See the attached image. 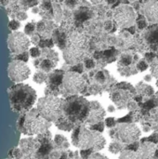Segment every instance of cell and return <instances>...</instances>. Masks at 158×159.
Segmentation results:
<instances>
[{
  "label": "cell",
  "mask_w": 158,
  "mask_h": 159,
  "mask_svg": "<svg viewBox=\"0 0 158 159\" xmlns=\"http://www.w3.org/2000/svg\"><path fill=\"white\" fill-rule=\"evenodd\" d=\"M88 47V38L80 33H73L67 37L63 57L69 64L79 63L86 56Z\"/></svg>",
  "instance_id": "277c9868"
},
{
  "label": "cell",
  "mask_w": 158,
  "mask_h": 159,
  "mask_svg": "<svg viewBox=\"0 0 158 159\" xmlns=\"http://www.w3.org/2000/svg\"><path fill=\"white\" fill-rule=\"evenodd\" d=\"M19 148L21 151L22 159H48L54 151V143L50 132L47 131L35 138L21 139Z\"/></svg>",
  "instance_id": "6da1fadb"
},
{
  "label": "cell",
  "mask_w": 158,
  "mask_h": 159,
  "mask_svg": "<svg viewBox=\"0 0 158 159\" xmlns=\"http://www.w3.org/2000/svg\"><path fill=\"white\" fill-rule=\"evenodd\" d=\"M88 17H89L88 13L86 10H83V9H80V10L76 13V15H75L76 20H79V21H84V20H86L87 19H88Z\"/></svg>",
  "instance_id": "d4e9b609"
},
{
  "label": "cell",
  "mask_w": 158,
  "mask_h": 159,
  "mask_svg": "<svg viewBox=\"0 0 158 159\" xmlns=\"http://www.w3.org/2000/svg\"><path fill=\"white\" fill-rule=\"evenodd\" d=\"M39 47L41 48H51L53 46V41L52 40H42L39 42Z\"/></svg>",
  "instance_id": "4dcf8cb0"
},
{
  "label": "cell",
  "mask_w": 158,
  "mask_h": 159,
  "mask_svg": "<svg viewBox=\"0 0 158 159\" xmlns=\"http://www.w3.org/2000/svg\"><path fill=\"white\" fill-rule=\"evenodd\" d=\"M131 60H132V58H131L130 55L125 54V55H122L121 60H120V62H121L122 65L128 66V65H129V64L131 63Z\"/></svg>",
  "instance_id": "484cf974"
},
{
  "label": "cell",
  "mask_w": 158,
  "mask_h": 159,
  "mask_svg": "<svg viewBox=\"0 0 158 159\" xmlns=\"http://www.w3.org/2000/svg\"><path fill=\"white\" fill-rule=\"evenodd\" d=\"M146 39L150 45L154 47H158V28H154L150 30L146 34Z\"/></svg>",
  "instance_id": "ac0fdd59"
},
{
  "label": "cell",
  "mask_w": 158,
  "mask_h": 159,
  "mask_svg": "<svg viewBox=\"0 0 158 159\" xmlns=\"http://www.w3.org/2000/svg\"><path fill=\"white\" fill-rule=\"evenodd\" d=\"M83 68L82 65H75L72 68V72H75V73H82Z\"/></svg>",
  "instance_id": "7bdbcfd3"
},
{
  "label": "cell",
  "mask_w": 158,
  "mask_h": 159,
  "mask_svg": "<svg viewBox=\"0 0 158 159\" xmlns=\"http://www.w3.org/2000/svg\"><path fill=\"white\" fill-rule=\"evenodd\" d=\"M8 27H9L10 30L16 31V30H18V29L20 27V21H18V20H12L9 21V23H8Z\"/></svg>",
  "instance_id": "f1b7e54d"
},
{
  "label": "cell",
  "mask_w": 158,
  "mask_h": 159,
  "mask_svg": "<svg viewBox=\"0 0 158 159\" xmlns=\"http://www.w3.org/2000/svg\"><path fill=\"white\" fill-rule=\"evenodd\" d=\"M63 87L71 94L80 92L85 86V80L83 77L75 72L66 73L63 77Z\"/></svg>",
  "instance_id": "8fae6325"
},
{
  "label": "cell",
  "mask_w": 158,
  "mask_h": 159,
  "mask_svg": "<svg viewBox=\"0 0 158 159\" xmlns=\"http://www.w3.org/2000/svg\"><path fill=\"white\" fill-rule=\"evenodd\" d=\"M108 110H109V112H114L115 109V107H114V106H109Z\"/></svg>",
  "instance_id": "816d5d0a"
},
{
  "label": "cell",
  "mask_w": 158,
  "mask_h": 159,
  "mask_svg": "<svg viewBox=\"0 0 158 159\" xmlns=\"http://www.w3.org/2000/svg\"><path fill=\"white\" fill-rule=\"evenodd\" d=\"M47 80V75L43 71H38L34 75V81L37 84H42Z\"/></svg>",
  "instance_id": "ffe728a7"
},
{
  "label": "cell",
  "mask_w": 158,
  "mask_h": 159,
  "mask_svg": "<svg viewBox=\"0 0 158 159\" xmlns=\"http://www.w3.org/2000/svg\"><path fill=\"white\" fill-rule=\"evenodd\" d=\"M50 127V122L46 120L36 109H31L23 114H20L18 121V129L25 135H40L47 131Z\"/></svg>",
  "instance_id": "3957f363"
},
{
  "label": "cell",
  "mask_w": 158,
  "mask_h": 159,
  "mask_svg": "<svg viewBox=\"0 0 158 159\" xmlns=\"http://www.w3.org/2000/svg\"><path fill=\"white\" fill-rule=\"evenodd\" d=\"M54 144L58 147L61 148H68L69 147V143H67V140L65 137L61 136V135H56L55 139H54Z\"/></svg>",
  "instance_id": "d6986e66"
},
{
  "label": "cell",
  "mask_w": 158,
  "mask_h": 159,
  "mask_svg": "<svg viewBox=\"0 0 158 159\" xmlns=\"http://www.w3.org/2000/svg\"><path fill=\"white\" fill-rule=\"evenodd\" d=\"M8 98L12 112L23 114L32 109L36 101V93L28 85L19 83L8 89Z\"/></svg>",
  "instance_id": "7a4b0ae2"
},
{
  "label": "cell",
  "mask_w": 158,
  "mask_h": 159,
  "mask_svg": "<svg viewBox=\"0 0 158 159\" xmlns=\"http://www.w3.org/2000/svg\"><path fill=\"white\" fill-rule=\"evenodd\" d=\"M107 2H108L109 4H114V3L115 2V0H107Z\"/></svg>",
  "instance_id": "9f6ffc18"
},
{
  "label": "cell",
  "mask_w": 158,
  "mask_h": 159,
  "mask_svg": "<svg viewBox=\"0 0 158 159\" xmlns=\"http://www.w3.org/2000/svg\"><path fill=\"white\" fill-rule=\"evenodd\" d=\"M154 57H155V54H153V53H148V54H146V58L148 59V61H153Z\"/></svg>",
  "instance_id": "c3c4849f"
},
{
  "label": "cell",
  "mask_w": 158,
  "mask_h": 159,
  "mask_svg": "<svg viewBox=\"0 0 158 159\" xmlns=\"http://www.w3.org/2000/svg\"><path fill=\"white\" fill-rule=\"evenodd\" d=\"M7 46L12 54H20L27 51L30 47V40L25 34L14 32L8 35Z\"/></svg>",
  "instance_id": "52a82bcc"
},
{
  "label": "cell",
  "mask_w": 158,
  "mask_h": 159,
  "mask_svg": "<svg viewBox=\"0 0 158 159\" xmlns=\"http://www.w3.org/2000/svg\"><path fill=\"white\" fill-rule=\"evenodd\" d=\"M105 124H106V126H107L108 128H113V127H115V118H113V117H109V118H107V119L105 120Z\"/></svg>",
  "instance_id": "836d02e7"
},
{
  "label": "cell",
  "mask_w": 158,
  "mask_h": 159,
  "mask_svg": "<svg viewBox=\"0 0 158 159\" xmlns=\"http://www.w3.org/2000/svg\"><path fill=\"white\" fill-rule=\"evenodd\" d=\"M1 6H7L8 4V0H0Z\"/></svg>",
  "instance_id": "f907efd6"
},
{
  "label": "cell",
  "mask_w": 158,
  "mask_h": 159,
  "mask_svg": "<svg viewBox=\"0 0 158 159\" xmlns=\"http://www.w3.org/2000/svg\"><path fill=\"white\" fill-rule=\"evenodd\" d=\"M115 132H116V137L118 138V140L128 144L137 142V140L141 136L140 129L136 125L129 124V123H124L120 125L116 129Z\"/></svg>",
  "instance_id": "ba28073f"
},
{
  "label": "cell",
  "mask_w": 158,
  "mask_h": 159,
  "mask_svg": "<svg viewBox=\"0 0 158 159\" xmlns=\"http://www.w3.org/2000/svg\"><path fill=\"white\" fill-rule=\"evenodd\" d=\"M113 55V51L112 50H107V51H105L104 52V56H106V57H110V56H112Z\"/></svg>",
  "instance_id": "681fc988"
},
{
  "label": "cell",
  "mask_w": 158,
  "mask_h": 159,
  "mask_svg": "<svg viewBox=\"0 0 158 159\" xmlns=\"http://www.w3.org/2000/svg\"><path fill=\"white\" fill-rule=\"evenodd\" d=\"M135 12L129 6H121L117 7L114 14V19L118 26L128 27L131 25L135 20Z\"/></svg>",
  "instance_id": "7c38bea8"
},
{
  "label": "cell",
  "mask_w": 158,
  "mask_h": 159,
  "mask_svg": "<svg viewBox=\"0 0 158 159\" xmlns=\"http://www.w3.org/2000/svg\"><path fill=\"white\" fill-rule=\"evenodd\" d=\"M32 42L33 43H34V44H39V37L37 36V35H33V37H32Z\"/></svg>",
  "instance_id": "7dc6e473"
},
{
  "label": "cell",
  "mask_w": 158,
  "mask_h": 159,
  "mask_svg": "<svg viewBox=\"0 0 158 159\" xmlns=\"http://www.w3.org/2000/svg\"><path fill=\"white\" fill-rule=\"evenodd\" d=\"M93 150L91 149H87V150H82L81 151V157L84 159H88L91 155H92Z\"/></svg>",
  "instance_id": "1f68e13d"
},
{
  "label": "cell",
  "mask_w": 158,
  "mask_h": 159,
  "mask_svg": "<svg viewBox=\"0 0 158 159\" xmlns=\"http://www.w3.org/2000/svg\"><path fill=\"white\" fill-rule=\"evenodd\" d=\"M151 72L154 76L158 78V61H153L151 64Z\"/></svg>",
  "instance_id": "83f0119b"
},
{
  "label": "cell",
  "mask_w": 158,
  "mask_h": 159,
  "mask_svg": "<svg viewBox=\"0 0 158 159\" xmlns=\"http://www.w3.org/2000/svg\"><path fill=\"white\" fill-rule=\"evenodd\" d=\"M63 77L64 75L61 71H54L53 73H51L48 76H47V88L46 92H50V93H54V91L57 89V88L61 84V82L63 81Z\"/></svg>",
  "instance_id": "9a60e30c"
},
{
  "label": "cell",
  "mask_w": 158,
  "mask_h": 159,
  "mask_svg": "<svg viewBox=\"0 0 158 159\" xmlns=\"http://www.w3.org/2000/svg\"><path fill=\"white\" fill-rule=\"evenodd\" d=\"M155 106V103L153 102H147L144 105H143V107L144 108H147V109H150V108H152V107H154Z\"/></svg>",
  "instance_id": "f6af8a7d"
},
{
  "label": "cell",
  "mask_w": 158,
  "mask_h": 159,
  "mask_svg": "<svg viewBox=\"0 0 158 159\" xmlns=\"http://www.w3.org/2000/svg\"><path fill=\"white\" fill-rule=\"evenodd\" d=\"M142 99V97H140V96H138V97H136V98H135V100H136L137 102H140Z\"/></svg>",
  "instance_id": "f5cc1de1"
},
{
  "label": "cell",
  "mask_w": 158,
  "mask_h": 159,
  "mask_svg": "<svg viewBox=\"0 0 158 159\" xmlns=\"http://www.w3.org/2000/svg\"><path fill=\"white\" fill-rule=\"evenodd\" d=\"M147 141L150 143H156L158 142V135L157 134H153L152 136L147 138Z\"/></svg>",
  "instance_id": "60d3db41"
},
{
  "label": "cell",
  "mask_w": 158,
  "mask_h": 159,
  "mask_svg": "<svg viewBox=\"0 0 158 159\" xmlns=\"http://www.w3.org/2000/svg\"><path fill=\"white\" fill-rule=\"evenodd\" d=\"M38 0H22V4L25 7H30V6H34L37 3Z\"/></svg>",
  "instance_id": "8d00e7d4"
},
{
  "label": "cell",
  "mask_w": 158,
  "mask_h": 159,
  "mask_svg": "<svg viewBox=\"0 0 158 159\" xmlns=\"http://www.w3.org/2000/svg\"><path fill=\"white\" fill-rule=\"evenodd\" d=\"M34 29H35L34 23L30 22V23H28V24L25 25V27H24V33H25L26 34H28V35H31V34H33Z\"/></svg>",
  "instance_id": "4316f807"
},
{
  "label": "cell",
  "mask_w": 158,
  "mask_h": 159,
  "mask_svg": "<svg viewBox=\"0 0 158 159\" xmlns=\"http://www.w3.org/2000/svg\"><path fill=\"white\" fill-rule=\"evenodd\" d=\"M7 74L10 80L16 83H20L30 76L31 70L25 62L20 61H12L8 64Z\"/></svg>",
  "instance_id": "9c48e42d"
},
{
  "label": "cell",
  "mask_w": 158,
  "mask_h": 159,
  "mask_svg": "<svg viewBox=\"0 0 158 159\" xmlns=\"http://www.w3.org/2000/svg\"><path fill=\"white\" fill-rule=\"evenodd\" d=\"M42 57L34 61V65L41 71L47 73L51 71L58 63V54L52 50H46L41 53Z\"/></svg>",
  "instance_id": "4fadbf2b"
},
{
  "label": "cell",
  "mask_w": 158,
  "mask_h": 159,
  "mask_svg": "<svg viewBox=\"0 0 158 159\" xmlns=\"http://www.w3.org/2000/svg\"><path fill=\"white\" fill-rule=\"evenodd\" d=\"M134 30H135V28H134V27H132V28H129V32H131L132 34L134 33Z\"/></svg>",
  "instance_id": "11a10c76"
},
{
  "label": "cell",
  "mask_w": 158,
  "mask_h": 159,
  "mask_svg": "<svg viewBox=\"0 0 158 159\" xmlns=\"http://www.w3.org/2000/svg\"><path fill=\"white\" fill-rule=\"evenodd\" d=\"M121 150H122V145H121L120 143L115 142V143H112L110 144V146H109V151H110L111 153H113V154H117V153H119Z\"/></svg>",
  "instance_id": "603a6c76"
},
{
  "label": "cell",
  "mask_w": 158,
  "mask_h": 159,
  "mask_svg": "<svg viewBox=\"0 0 158 159\" xmlns=\"http://www.w3.org/2000/svg\"><path fill=\"white\" fill-rule=\"evenodd\" d=\"M76 0H66V5L70 7H74L76 5Z\"/></svg>",
  "instance_id": "ee69618b"
},
{
  "label": "cell",
  "mask_w": 158,
  "mask_h": 159,
  "mask_svg": "<svg viewBox=\"0 0 158 159\" xmlns=\"http://www.w3.org/2000/svg\"><path fill=\"white\" fill-rule=\"evenodd\" d=\"M30 55L33 58H38L41 56V51L38 48H32L30 49Z\"/></svg>",
  "instance_id": "f546056e"
},
{
  "label": "cell",
  "mask_w": 158,
  "mask_h": 159,
  "mask_svg": "<svg viewBox=\"0 0 158 159\" xmlns=\"http://www.w3.org/2000/svg\"><path fill=\"white\" fill-rule=\"evenodd\" d=\"M137 67H138V69L140 70V71H145L146 69H147V67H148V65H147V63L145 62V61H140L139 63H138V65H137Z\"/></svg>",
  "instance_id": "d590c367"
},
{
  "label": "cell",
  "mask_w": 158,
  "mask_h": 159,
  "mask_svg": "<svg viewBox=\"0 0 158 159\" xmlns=\"http://www.w3.org/2000/svg\"><path fill=\"white\" fill-rule=\"evenodd\" d=\"M28 59H29V54L27 51L20 53V54H14L12 56V61H20L26 62L28 61Z\"/></svg>",
  "instance_id": "7402d4cb"
},
{
  "label": "cell",
  "mask_w": 158,
  "mask_h": 159,
  "mask_svg": "<svg viewBox=\"0 0 158 159\" xmlns=\"http://www.w3.org/2000/svg\"><path fill=\"white\" fill-rule=\"evenodd\" d=\"M96 79H97V81L98 82H104V80H105V75H103V73H102V72H100V73H98L97 74V75H96Z\"/></svg>",
  "instance_id": "ab89813d"
},
{
  "label": "cell",
  "mask_w": 158,
  "mask_h": 159,
  "mask_svg": "<svg viewBox=\"0 0 158 159\" xmlns=\"http://www.w3.org/2000/svg\"><path fill=\"white\" fill-rule=\"evenodd\" d=\"M16 18H17L18 20H24L27 18V15H26V13H25V12L20 11V12H18V13H17Z\"/></svg>",
  "instance_id": "74e56055"
},
{
  "label": "cell",
  "mask_w": 158,
  "mask_h": 159,
  "mask_svg": "<svg viewBox=\"0 0 158 159\" xmlns=\"http://www.w3.org/2000/svg\"><path fill=\"white\" fill-rule=\"evenodd\" d=\"M73 143L74 146L82 148V150L91 149L93 151L102 150L106 141L98 131H91L86 128H77L72 135Z\"/></svg>",
  "instance_id": "5b68a950"
},
{
  "label": "cell",
  "mask_w": 158,
  "mask_h": 159,
  "mask_svg": "<svg viewBox=\"0 0 158 159\" xmlns=\"http://www.w3.org/2000/svg\"><path fill=\"white\" fill-rule=\"evenodd\" d=\"M145 79H146V80H151V76H150V75H147V76L145 77Z\"/></svg>",
  "instance_id": "6f0895ef"
},
{
  "label": "cell",
  "mask_w": 158,
  "mask_h": 159,
  "mask_svg": "<svg viewBox=\"0 0 158 159\" xmlns=\"http://www.w3.org/2000/svg\"><path fill=\"white\" fill-rule=\"evenodd\" d=\"M144 14L149 21L158 22V1H150L144 6Z\"/></svg>",
  "instance_id": "2e32d148"
},
{
  "label": "cell",
  "mask_w": 158,
  "mask_h": 159,
  "mask_svg": "<svg viewBox=\"0 0 158 159\" xmlns=\"http://www.w3.org/2000/svg\"><path fill=\"white\" fill-rule=\"evenodd\" d=\"M8 157H9V158L22 159V154H21L20 149L19 147H17V148H13L12 150L9 151Z\"/></svg>",
  "instance_id": "44dd1931"
},
{
  "label": "cell",
  "mask_w": 158,
  "mask_h": 159,
  "mask_svg": "<svg viewBox=\"0 0 158 159\" xmlns=\"http://www.w3.org/2000/svg\"><path fill=\"white\" fill-rule=\"evenodd\" d=\"M139 143H137V142H135V143H130L128 147H127V149L128 150H129V151H137L138 149H139Z\"/></svg>",
  "instance_id": "e575fe53"
},
{
  "label": "cell",
  "mask_w": 158,
  "mask_h": 159,
  "mask_svg": "<svg viewBox=\"0 0 158 159\" xmlns=\"http://www.w3.org/2000/svg\"><path fill=\"white\" fill-rule=\"evenodd\" d=\"M138 25H139V28L140 29H143V28L146 27V22H145V20H140L138 22Z\"/></svg>",
  "instance_id": "bcb514c9"
},
{
  "label": "cell",
  "mask_w": 158,
  "mask_h": 159,
  "mask_svg": "<svg viewBox=\"0 0 158 159\" xmlns=\"http://www.w3.org/2000/svg\"><path fill=\"white\" fill-rule=\"evenodd\" d=\"M63 101L56 97H45L41 98L37 103V110L40 115L47 121L57 122L61 118L63 112Z\"/></svg>",
  "instance_id": "8992f818"
},
{
  "label": "cell",
  "mask_w": 158,
  "mask_h": 159,
  "mask_svg": "<svg viewBox=\"0 0 158 159\" xmlns=\"http://www.w3.org/2000/svg\"><path fill=\"white\" fill-rule=\"evenodd\" d=\"M156 146L150 142H143L141 147L137 150V159H147L156 153Z\"/></svg>",
  "instance_id": "e0dca14e"
},
{
  "label": "cell",
  "mask_w": 158,
  "mask_h": 159,
  "mask_svg": "<svg viewBox=\"0 0 158 159\" xmlns=\"http://www.w3.org/2000/svg\"><path fill=\"white\" fill-rule=\"evenodd\" d=\"M155 158L158 159V150H156V153H155Z\"/></svg>",
  "instance_id": "db71d44e"
},
{
  "label": "cell",
  "mask_w": 158,
  "mask_h": 159,
  "mask_svg": "<svg viewBox=\"0 0 158 159\" xmlns=\"http://www.w3.org/2000/svg\"><path fill=\"white\" fill-rule=\"evenodd\" d=\"M88 159H108L106 157L101 155V154H92Z\"/></svg>",
  "instance_id": "f35d334b"
},
{
  "label": "cell",
  "mask_w": 158,
  "mask_h": 159,
  "mask_svg": "<svg viewBox=\"0 0 158 159\" xmlns=\"http://www.w3.org/2000/svg\"><path fill=\"white\" fill-rule=\"evenodd\" d=\"M86 67L87 68H88V69H90V68H93L94 67V65H95V63H94V61H93V60H87L86 61Z\"/></svg>",
  "instance_id": "b9f144b4"
},
{
  "label": "cell",
  "mask_w": 158,
  "mask_h": 159,
  "mask_svg": "<svg viewBox=\"0 0 158 159\" xmlns=\"http://www.w3.org/2000/svg\"><path fill=\"white\" fill-rule=\"evenodd\" d=\"M91 129L94 130V131H98V132H102L103 130V124L102 123H98V124H95L91 127Z\"/></svg>",
  "instance_id": "d6a6232c"
},
{
  "label": "cell",
  "mask_w": 158,
  "mask_h": 159,
  "mask_svg": "<svg viewBox=\"0 0 158 159\" xmlns=\"http://www.w3.org/2000/svg\"><path fill=\"white\" fill-rule=\"evenodd\" d=\"M119 159H137V155L133 151H125L121 154Z\"/></svg>",
  "instance_id": "cb8c5ba5"
},
{
  "label": "cell",
  "mask_w": 158,
  "mask_h": 159,
  "mask_svg": "<svg viewBox=\"0 0 158 159\" xmlns=\"http://www.w3.org/2000/svg\"><path fill=\"white\" fill-rule=\"evenodd\" d=\"M104 115H105V112L101 107L100 103L94 102L91 104H89V112H88V116L87 117L88 122L92 125L98 124L103 119Z\"/></svg>",
  "instance_id": "5bb4252c"
},
{
  "label": "cell",
  "mask_w": 158,
  "mask_h": 159,
  "mask_svg": "<svg viewBox=\"0 0 158 159\" xmlns=\"http://www.w3.org/2000/svg\"><path fill=\"white\" fill-rule=\"evenodd\" d=\"M63 112L66 114L67 117L70 120H76L87 118L89 109H88L87 106L83 104V102L79 101H74L69 102L68 104H64Z\"/></svg>",
  "instance_id": "30bf717a"
},
{
  "label": "cell",
  "mask_w": 158,
  "mask_h": 159,
  "mask_svg": "<svg viewBox=\"0 0 158 159\" xmlns=\"http://www.w3.org/2000/svg\"><path fill=\"white\" fill-rule=\"evenodd\" d=\"M156 1H158V0H156Z\"/></svg>",
  "instance_id": "680465c9"
}]
</instances>
